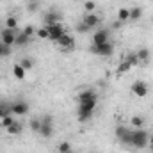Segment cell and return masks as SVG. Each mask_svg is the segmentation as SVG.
Listing matches in <instances>:
<instances>
[{"label": "cell", "instance_id": "277c9868", "mask_svg": "<svg viewBox=\"0 0 153 153\" xmlns=\"http://www.w3.org/2000/svg\"><path fill=\"white\" fill-rule=\"evenodd\" d=\"M130 91H132L134 96L144 98V96H148V93H150V85H148L144 80H135V82L130 85Z\"/></svg>", "mask_w": 153, "mask_h": 153}, {"label": "cell", "instance_id": "e575fe53", "mask_svg": "<svg viewBox=\"0 0 153 153\" xmlns=\"http://www.w3.org/2000/svg\"><path fill=\"white\" fill-rule=\"evenodd\" d=\"M148 144H150V150L153 152V135H150V141H148Z\"/></svg>", "mask_w": 153, "mask_h": 153}, {"label": "cell", "instance_id": "9a60e30c", "mask_svg": "<svg viewBox=\"0 0 153 153\" xmlns=\"http://www.w3.org/2000/svg\"><path fill=\"white\" fill-rule=\"evenodd\" d=\"M13 76H14L16 80H23V78L27 76V70L18 62V64H14V66H13Z\"/></svg>", "mask_w": 153, "mask_h": 153}, {"label": "cell", "instance_id": "52a82bcc", "mask_svg": "<svg viewBox=\"0 0 153 153\" xmlns=\"http://www.w3.org/2000/svg\"><path fill=\"white\" fill-rule=\"evenodd\" d=\"M55 43L59 45V48H61V50H66V52H70V50H73V48H75V38H73L71 34H68V32H66V34H62L61 38L55 41Z\"/></svg>", "mask_w": 153, "mask_h": 153}, {"label": "cell", "instance_id": "4dcf8cb0", "mask_svg": "<svg viewBox=\"0 0 153 153\" xmlns=\"http://www.w3.org/2000/svg\"><path fill=\"white\" fill-rule=\"evenodd\" d=\"M93 114H94V112H78V121H80V123H87V121L93 117Z\"/></svg>", "mask_w": 153, "mask_h": 153}, {"label": "cell", "instance_id": "2e32d148", "mask_svg": "<svg viewBox=\"0 0 153 153\" xmlns=\"http://www.w3.org/2000/svg\"><path fill=\"white\" fill-rule=\"evenodd\" d=\"M137 57H139V61H141V64H146L148 61H150V57H152V53H150V50L148 48H144V46H141L137 52Z\"/></svg>", "mask_w": 153, "mask_h": 153}, {"label": "cell", "instance_id": "8992f818", "mask_svg": "<svg viewBox=\"0 0 153 153\" xmlns=\"http://www.w3.org/2000/svg\"><path fill=\"white\" fill-rule=\"evenodd\" d=\"M116 139H117L119 143L130 146V141H132V130L126 128V126H123V125H119V126L116 128Z\"/></svg>", "mask_w": 153, "mask_h": 153}, {"label": "cell", "instance_id": "d6a6232c", "mask_svg": "<svg viewBox=\"0 0 153 153\" xmlns=\"http://www.w3.org/2000/svg\"><path fill=\"white\" fill-rule=\"evenodd\" d=\"M22 32H23V34H25V36H29V38H32V36H34V34H36V29H34V27H32V25H27V27H25V29H23V30H22Z\"/></svg>", "mask_w": 153, "mask_h": 153}, {"label": "cell", "instance_id": "f1b7e54d", "mask_svg": "<svg viewBox=\"0 0 153 153\" xmlns=\"http://www.w3.org/2000/svg\"><path fill=\"white\" fill-rule=\"evenodd\" d=\"M20 64H22L25 70H32V68H34V61H32L30 57H25V59H22V61H20Z\"/></svg>", "mask_w": 153, "mask_h": 153}, {"label": "cell", "instance_id": "3957f363", "mask_svg": "<svg viewBox=\"0 0 153 153\" xmlns=\"http://www.w3.org/2000/svg\"><path fill=\"white\" fill-rule=\"evenodd\" d=\"M39 135H41L43 139H50V137L53 135V117H52V116H43V117H41Z\"/></svg>", "mask_w": 153, "mask_h": 153}, {"label": "cell", "instance_id": "8fae6325", "mask_svg": "<svg viewBox=\"0 0 153 153\" xmlns=\"http://www.w3.org/2000/svg\"><path fill=\"white\" fill-rule=\"evenodd\" d=\"M62 20V14L55 9H50L46 14H45V25H53V23H61Z\"/></svg>", "mask_w": 153, "mask_h": 153}, {"label": "cell", "instance_id": "484cf974", "mask_svg": "<svg viewBox=\"0 0 153 153\" xmlns=\"http://www.w3.org/2000/svg\"><path fill=\"white\" fill-rule=\"evenodd\" d=\"M14 121H16V119H14L13 116L7 114V116H4V117L0 119V126H2V128H7V126H11V125H13Z\"/></svg>", "mask_w": 153, "mask_h": 153}, {"label": "cell", "instance_id": "5bb4252c", "mask_svg": "<svg viewBox=\"0 0 153 153\" xmlns=\"http://www.w3.org/2000/svg\"><path fill=\"white\" fill-rule=\"evenodd\" d=\"M76 100H78V102H85V100H98V94H96V91H93V89H84V91H80V93H78Z\"/></svg>", "mask_w": 153, "mask_h": 153}, {"label": "cell", "instance_id": "9c48e42d", "mask_svg": "<svg viewBox=\"0 0 153 153\" xmlns=\"http://www.w3.org/2000/svg\"><path fill=\"white\" fill-rule=\"evenodd\" d=\"M0 39L5 46H13L16 43V30H11V29H4L0 32Z\"/></svg>", "mask_w": 153, "mask_h": 153}, {"label": "cell", "instance_id": "30bf717a", "mask_svg": "<svg viewBox=\"0 0 153 153\" xmlns=\"http://www.w3.org/2000/svg\"><path fill=\"white\" fill-rule=\"evenodd\" d=\"M80 22H82V23H85V25H87V27L93 30L96 25H100L102 18H100L98 14H94V13H85V14H84V18H82Z\"/></svg>", "mask_w": 153, "mask_h": 153}, {"label": "cell", "instance_id": "7a4b0ae2", "mask_svg": "<svg viewBox=\"0 0 153 153\" xmlns=\"http://www.w3.org/2000/svg\"><path fill=\"white\" fill-rule=\"evenodd\" d=\"M89 52L94 53V55H100V57H111V55L114 53V45H112L111 41L102 43V45H93V43H91Z\"/></svg>", "mask_w": 153, "mask_h": 153}, {"label": "cell", "instance_id": "1f68e13d", "mask_svg": "<svg viewBox=\"0 0 153 153\" xmlns=\"http://www.w3.org/2000/svg\"><path fill=\"white\" fill-rule=\"evenodd\" d=\"M36 36H38L39 39H48V30H46V27L38 29V30H36Z\"/></svg>", "mask_w": 153, "mask_h": 153}, {"label": "cell", "instance_id": "e0dca14e", "mask_svg": "<svg viewBox=\"0 0 153 153\" xmlns=\"http://www.w3.org/2000/svg\"><path fill=\"white\" fill-rule=\"evenodd\" d=\"M22 130H23V126H22V123H20V121H14L11 126H7V128H5V132H7L9 135H20V134H22Z\"/></svg>", "mask_w": 153, "mask_h": 153}, {"label": "cell", "instance_id": "ba28073f", "mask_svg": "<svg viewBox=\"0 0 153 153\" xmlns=\"http://www.w3.org/2000/svg\"><path fill=\"white\" fill-rule=\"evenodd\" d=\"M29 111H30V107L25 100H18V102L11 103V114L14 116H25L29 114Z\"/></svg>", "mask_w": 153, "mask_h": 153}, {"label": "cell", "instance_id": "603a6c76", "mask_svg": "<svg viewBox=\"0 0 153 153\" xmlns=\"http://www.w3.org/2000/svg\"><path fill=\"white\" fill-rule=\"evenodd\" d=\"M29 126H30V130H32L34 134H39V128H41V117H32V119L29 121Z\"/></svg>", "mask_w": 153, "mask_h": 153}, {"label": "cell", "instance_id": "ffe728a7", "mask_svg": "<svg viewBox=\"0 0 153 153\" xmlns=\"http://www.w3.org/2000/svg\"><path fill=\"white\" fill-rule=\"evenodd\" d=\"M125 61H126V62H128V64H130L132 68H135V66H139V64H141V61H139V57H137V53H135V52L128 53Z\"/></svg>", "mask_w": 153, "mask_h": 153}, {"label": "cell", "instance_id": "f546056e", "mask_svg": "<svg viewBox=\"0 0 153 153\" xmlns=\"http://www.w3.org/2000/svg\"><path fill=\"white\" fill-rule=\"evenodd\" d=\"M87 32H91V29H89L85 23L78 22V25H76V34H87Z\"/></svg>", "mask_w": 153, "mask_h": 153}, {"label": "cell", "instance_id": "836d02e7", "mask_svg": "<svg viewBox=\"0 0 153 153\" xmlns=\"http://www.w3.org/2000/svg\"><path fill=\"white\" fill-rule=\"evenodd\" d=\"M29 11L32 13V11H38V2H30L29 4Z\"/></svg>", "mask_w": 153, "mask_h": 153}, {"label": "cell", "instance_id": "cb8c5ba5", "mask_svg": "<svg viewBox=\"0 0 153 153\" xmlns=\"http://www.w3.org/2000/svg\"><path fill=\"white\" fill-rule=\"evenodd\" d=\"M130 123H132L134 128H143V126H144V117H143V116H132Z\"/></svg>", "mask_w": 153, "mask_h": 153}, {"label": "cell", "instance_id": "4fadbf2b", "mask_svg": "<svg viewBox=\"0 0 153 153\" xmlns=\"http://www.w3.org/2000/svg\"><path fill=\"white\" fill-rule=\"evenodd\" d=\"M98 100H85V102H78V112H94Z\"/></svg>", "mask_w": 153, "mask_h": 153}, {"label": "cell", "instance_id": "5b68a950", "mask_svg": "<svg viewBox=\"0 0 153 153\" xmlns=\"http://www.w3.org/2000/svg\"><path fill=\"white\" fill-rule=\"evenodd\" d=\"M45 27H46V30H48V39L53 41V43L61 38L62 34H66L62 23H53V25H45Z\"/></svg>", "mask_w": 153, "mask_h": 153}, {"label": "cell", "instance_id": "7402d4cb", "mask_svg": "<svg viewBox=\"0 0 153 153\" xmlns=\"http://www.w3.org/2000/svg\"><path fill=\"white\" fill-rule=\"evenodd\" d=\"M29 43H30V38H29V36H25L23 32L16 34V43H14V45H18V46H25V45H29Z\"/></svg>", "mask_w": 153, "mask_h": 153}, {"label": "cell", "instance_id": "d6986e66", "mask_svg": "<svg viewBox=\"0 0 153 153\" xmlns=\"http://www.w3.org/2000/svg\"><path fill=\"white\" fill-rule=\"evenodd\" d=\"M141 18H143V9H141L139 5L132 7V9H130V22H139Z\"/></svg>", "mask_w": 153, "mask_h": 153}, {"label": "cell", "instance_id": "7c38bea8", "mask_svg": "<svg viewBox=\"0 0 153 153\" xmlns=\"http://www.w3.org/2000/svg\"><path fill=\"white\" fill-rule=\"evenodd\" d=\"M109 30L107 29H100L93 34V45H102V43H107L109 41Z\"/></svg>", "mask_w": 153, "mask_h": 153}, {"label": "cell", "instance_id": "d590c367", "mask_svg": "<svg viewBox=\"0 0 153 153\" xmlns=\"http://www.w3.org/2000/svg\"><path fill=\"white\" fill-rule=\"evenodd\" d=\"M0 57H4V43L0 41Z\"/></svg>", "mask_w": 153, "mask_h": 153}, {"label": "cell", "instance_id": "4316f807", "mask_svg": "<svg viewBox=\"0 0 153 153\" xmlns=\"http://www.w3.org/2000/svg\"><path fill=\"white\" fill-rule=\"evenodd\" d=\"M57 152H59V153H68V152H71V143H68V141H62V143L57 146Z\"/></svg>", "mask_w": 153, "mask_h": 153}, {"label": "cell", "instance_id": "83f0119b", "mask_svg": "<svg viewBox=\"0 0 153 153\" xmlns=\"http://www.w3.org/2000/svg\"><path fill=\"white\" fill-rule=\"evenodd\" d=\"M84 9H85V13H94L96 2H94V0H85V2H84Z\"/></svg>", "mask_w": 153, "mask_h": 153}, {"label": "cell", "instance_id": "8d00e7d4", "mask_svg": "<svg viewBox=\"0 0 153 153\" xmlns=\"http://www.w3.org/2000/svg\"><path fill=\"white\" fill-rule=\"evenodd\" d=\"M68 153H75V152H73V150H71V152H68Z\"/></svg>", "mask_w": 153, "mask_h": 153}, {"label": "cell", "instance_id": "6da1fadb", "mask_svg": "<svg viewBox=\"0 0 153 153\" xmlns=\"http://www.w3.org/2000/svg\"><path fill=\"white\" fill-rule=\"evenodd\" d=\"M148 141H150V134H148L144 128H134V130H132L130 146L141 150V148H146V146H148Z\"/></svg>", "mask_w": 153, "mask_h": 153}, {"label": "cell", "instance_id": "d4e9b609", "mask_svg": "<svg viewBox=\"0 0 153 153\" xmlns=\"http://www.w3.org/2000/svg\"><path fill=\"white\" fill-rule=\"evenodd\" d=\"M130 70H132V66H130L126 61H123V62H119V66H117L116 71H117V75H125V73H128Z\"/></svg>", "mask_w": 153, "mask_h": 153}, {"label": "cell", "instance_id": "44dd1931", "mask_svg": "<svg viewBox=\"0 0 153 153\" xmlns=\"http://www.w3.org/2000/svg\"><path fill=\"white\" fill-rule=\"evenodd\" d=\"M16 27H18V18L16 16H7L5 18V29L16 30Z\"/></svg>", "mask_w": 153, "mask_h": 153}, {"label": "cell", "instance_id": "ac0fdd59", "mask_svg": "<svg viewBox=\"0 0 153 153\" xmlns=\"http://www.w3.org/2000/svg\"><path fill=\"white\" fill-rule=\"evenodd\" d=\"M117 20H119L121 23L130 22V9H126V7H119V11H117Z\"/></svg>", "mask_w": 153, "mask_h": 153}]
</instances>
